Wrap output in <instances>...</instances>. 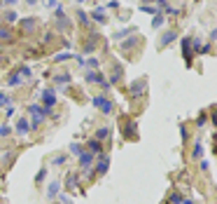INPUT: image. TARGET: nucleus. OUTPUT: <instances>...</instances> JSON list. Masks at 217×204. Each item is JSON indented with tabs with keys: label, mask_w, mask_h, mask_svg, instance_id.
<instances>
[{
	"label": "nucleus",
	"mask_w": 217,
	"mask_h": 204,
	"mask_svg": "<svg viewBox=\"0 0 217 204\" xmlns=\"http://www.w3.org/2000/svg\"><path fill=\"white\" fill-rule=\"evenodd\" d=\"M101 150H103V145H101V141H98V139H91V141H89V152H94V155H98Z\"/></svg>",
	"instance_id": "nucleus-6"
},
{
	"label": "nucleus",
	"mask_w": 217,
	"mask_h": 204,
	"mask_svg": "<svg viewBox=\"0 0 217 204\" xmlns=\"http://www.w3.org/2000/svg\"><path fill=\"white\" fill-rule=\"evenodd\" d=\"M63 162H65V155H56V157H54V162H52V164H54V167H61Z\"/></svg>",
	"instance_id": "nucleus-20"
},
{
	"label": "nucleus",
	"mask_w": 217,
	"mask_h": 204,
	"mask_svg": "<svg viewBox=\"0 0 217 204\" xmlns=\"http://www.w3.org/2000/svg\"><path fill=\"white\" fill-rule=\"evenodd\" d=\"M136 40H138V35H131L126 42H122V49H129V47H133V45H136Z\"/></svg>",
	"instance_id": "nucleus-15"
},
{
	"label": "nucleus",
	"mask_w": 217,
	"mask_h": 204,
	"mask_svg": "<svg viewBox=\"0 0 217 204\" xmlns=\"http://www.w3.org/2000/svg\"><path fill=\"white\" fill-rule=\"evenodd\" d=\"M201 155H203V148H201L199 143H196V145H194V150H191V157H194V160H199Z\"/></svg>",
	"instance_id": "nucleus-17"
},
{
	"label": "nucleus",
	"mask_w": 217,
	"mask_h": 204,
	"mask_svg": "<svg viewBox=\"0 0 217 204\" xmlns=\"http://www.w3.org/2000/svg\"><path fill=\"white\" fill-rule=\"evenodd\" d=\"M24 26H26V31H33V28H35V19H26Z\"/></svg>",
	"instance_id": "nucleus-25"
},
{
	"label": "nucleus",
	"mask_w": 217,
	"mask_h": 204,
	"mask_svg": "<svg viewBox=\"0 0 217 204\" xmlns=\"http://www.w3.org/2000/svg\"><path fill=\"white\" fill-rule=\"evenodd\" d=\"M56 82H59V85H68V82H70V75H68V73H65V75H59V78H56Z\"/></svg>",
	"instance_id": "nucleus-21"
},
{
	"label": "nucleus",
	"mask_w": 217,
	"mask_h": 204,
	"mask_svg": "<svg viewBox=\"0 0 217 204\" xmlns=\"http://www.w3.org/2000/svg\"><path fill=\"white\" fill-rule=\"evenodd\" d=\"M126 35H129V28H126V31H119V33H114L117 40H122V38H126Z\"/></svg>",
	"instance_id": "nucleus-30"
},
{
	"label": "nucleus",
	"mask_w": 217,
	"mask_h": 204,
	"mask_svg": "<svg viewBox=\"0 0 217 204\" xmlns=\"http://www.w3.org/2000/svg\"><path fill=\"white\" fill-rule=\"evenodd\" d=\"M61 202H63V204H72V199H70V197H65V195H61Z\"/></svg>",
	"instance_id": "nucleus-33"
},
{
	"label": "nucleus",
	"mask_w": 217,
	"mask_h": 204,
	"mask_svg": "<svg viewBox=\"0 0 217 204\" xmlns=\"http://www.w3.org/2000/svg\"><path fill=\"white\" fill-rule=\"evenodd\" d=\"M28 115H33V127H40V124H42V120L49 115V108L30 106V108H28Z\"/></svg>",
	"instance_id": "nucleus-1"
},
{
	"label": "nucleus",
	"mask_w": 217,
	"mask_h": 204,
	"mask_svg": "<svg viewBox=\"0 0 217 204\" xmlns=\"http://www.w3.org/2000/svg\"><path fill=\"white\" fill-rule=\"evenodd\" d=\"M26 2H28V5H35V2H37V0H26Z\"/></svg>",
	"instance_id": "nucleus-35"
},
{
	"label": "nucleus",
	"mask_w": 217,
	"mask_h": 204,
	"mask_svg": "<svg viewBox=\"0 0 217 204\" xmlns=\"http://www.w3.org/2000/svg\"><path fill=\"white\" fill-rule=\"evenodd\" d=\"M91 162H94V152H82V155H79V167H82V171H87V169L91 167Z\"/></svg>",
	"instance_id": "nucleus-5"
},
{
	"label": "nucleus",
	"mask_w": 217,
	"mask_h": 204,
	"mask_svg": "<svg viewBox=\"0 0 217 204\" xmlns=\"http://www.w3.org/2000/svg\"><path fill=\"white\" fill-rule=\"evenodd\" d=\"M77 2H87V0H77Z\"/></svg>",
	"instance_id": "nucleus-36"
},
{
	"label": "nucleus",
	"mask_w": 217,
	"mask_h": 204,
	"mask_svg": "<svg viewBox=\"0 0 217 204\" xmlns=\"http://www.w3.org/2000/svg\"><path fill=\"white\" fill-rule=\"evenodd\" d=\"M142 12H147V14H156V12H159V9H154V7H149V5H142Z\"/></svg>",
	"instance_id": "nucleus-26"
},
{
	"label": "nucleus",
	"mask_w": 217,
	"mask_h": 204,
	"mask_svg": "<svg viewBox=\"0 0 217 204\" xmlns=\"http://www.w3.org/2000/svg\"><path fill=\"white\" fill-rule=\"evenodd\" d=\"M42 101H44V108H49L52 110L54 108V103H56V94H54V89H47L42 94Z\"/></svg>",
	"instance_id": "nucleus-4"
},
{
	"label": "nucleus",
	"mask_w": 217,
	"mask_h": 204,
	"mask_svg": "<svg viewBox=\"0 0 217 204\" xmlns=\"http://www.w3.org/2000/svg\"><path fill=\"white\" fill-rule=\"evenodd\" d=\"M87 82H98V85H103V89H110V82L103 78V73H87Z\"/></svg>",
	"instance_id": "nucleus-2"
},
{
	"label": "nucleus",
	"mask_w": 217,
	"mask_h": 204,
	"mask_svg": "<svg viewBox=\"0 0 217 204\" xmlns=\"http://www.w3.org/2000/svg\"><path fill=\"white\" fill-rule=\"evenodd\" d=\"M19 78H21V80L30 78V68H21V71H19Z\"/></svg>",
	"instance_id": "nucleus-22"
},
{
	"label": "nucleus",
	"mask_w": 217,
	"mask_h": 204,
	"mask_svg": "<svg viewBox=\"0 0 217 204\" xmlns=\"http://www.w3.org/2000/svg\"><path fill=\"white\" fill-rule=\"evenodd\" d=\"M21 82V78H19V73H14V75H9V85L14 87V85H19Z\"/></svg>",
	"instance_id": "nucleus-23"
},
{
	"label": "nucleus",
	"mask_w": 217,
	"mask_h": 204,
	"mask_svg": "<svg viewBox=\"0 0 217 204\" xmlns=\"http://www.w3.org/2000/svg\"><path fill=\"white\" fill-rule=\"evenodd\" d=\"M142 89H145V82H136V85H133V96H140Z\"/></svg>",
	"instance_id": "nucleus-14"
},
{
	"label": "nucleus",
	"mask_w": 217,
	"mask_h": 204,
	"mask_svg": "<svg viewBox=\"0 0 217 204\" xmlns=\"http://www.w3.org/2000/svg\"><path fill=\"white\" fill-rule=\"evenodd\" d=\"M161 24H164V14H161V12H156V14H154V19H152V26H154V28H159Z\"/></svg>",
	"instance_id": "nucleus-13"
},
{
	"label": "nucleus",
	"mask_w": 217,
	"mask_h": 204,
	"mask_svg": "<svg viewBox=\"0 0 217 204\" xmlns=\"http://www.w3.org/2000/svg\"><path fill=\"white\" fill-rule=\"evenodd\" d=\"M189 47H191V40H189V38H184V40H182V52H184L187 63H189V59H191V49H189Z\"/></svg>",
	"instance_id": "nucleus-8"
},
{
	"label": "nucleus",
	"mask_w": 217,
	"mask_h": 204,
	"mask_svg": "<svg viewBox=\"0 0 217 204\" xmlns=\"http://www.w3.org/2000/svg\"><path fill=\"white\" fill-rule=\"evenodd\" d=\"M77 17H79V21H82V24H84V26H87V24H89V17H87V14H84V12H79Z\"/></svg>",
	"instance_id": "nucleus-29"
},
{
	"label": "nucleus",
	"mask_w": 217,
	"mask_h": 204,
	"mask_svg": "<svg viewBox=\"0 0 217 204\" xmlns=\"http://www.w3.org/2000/svg\"><path fill=\"white\" fill-rule=\"evenodd\" d=\"M107 167H110V160H107V157H103V160L96 164V171H98V174H105V171H107Z\"/></svg>",
	"instance_id": "nucleus-10"
},
{
	"label": "nucleus",
	"mask_w": 217,
	"mask_h": 204,
	"mask_svg": "<svg viewBox=\"0 0 217 204\" xmlns=\"http://www.w3.org/2000/svg\"><path fill=\"white\" fill-rule=\"evenodd\" d=\"M70 152H75V155H82V145H79V143H72V145H70Z\"/></svg>",
	"instance_id": "nucleus-24"
},
{
	"label": "nucleus",
	"mask_w": 217,
	"mask_h": 204,
	"mask_svg": "<svg viewBox=\"0 0 217 204\" xmlns=\"http://www.w3.org/2000/svg\"><path fill=\"white\" fill-rule=\"evenodd\" d=\"M5 113H7V117H12V115H14V106H12V103H7V110H5Z\"/></svg>",
	"instance_id": "nucleus-32"
},
{
	"label": "nucleus",
	"mask_w": 217,
	"mask_h": 204,
	"mask_svg": "<svg viewBox=\"0 0 217 204\" xmlns=\"http://www.w3.org/2000/svg\"><path fill=\"white\" fill-rule=\"evenodd\" d=\"M59 190H61V183L56 181V183H52V186H49V190H47V197H49V199H52V197H56V195H59Z\"/></svg>",
	"instance_id": "nucleus-9"
},
{
	"label": "nucleus",
	"mask_w": 217,
	"mask_h": 204,
	"mask_svg": "<svg viewBox=\"0 0 217 204\" xmlns=\"http://www.w3.org/2000/svg\"><path fill=\"white\" fill-rule=\"evenodd\" d=\"M0 7H2V0H0Z\"/></svg>",
	"instance_id": "nucleus-37"
},
{
	"label": "nucleus",
	"mask_w": 217,
	"mask_h": 204,
	"mask_svg": "<svg viewBox=\"0 0 217 204\" xmlns=\"http://www.w3.org/2000/svg\"><path fill=\"white\" fill-rule=\"evenodd\" d=\"M68 186H70V188L77 186V176H75V174H72V176H68Z\"/></svg>",
	"instance_id": "nucleus-28"
},
{
	"label": "nucleus",
	"mask_w": 217,
	"mask_h": 204,
	"mask_svg": "<svg viewBox=\"0 0 217 204\" xmlns=\"http://www.w3.org/2000/svg\"><path fill=\"white\" fill-rule=\"evenodd\" d=\"M9 132H12V127H7V124H2V127H0V136H7Z\"/></svg>",
	"instance_id": "nucleus-27"
},
{
	"label": "nucleus",
	"mask_w": 217,
	"mask_h": 204,
	"mask_svg": "<svg viewBox=\"0 0 217 204\" xmlns=\"http://www.w3.org/2000/svg\"><path fill=\"white\" fill-rule=\"evenodd\" d=\"M28 129H30L28 120H26V117H21V120L17 122V132H19V134H28Z\"/></svg>",
	"instance_id": "nucleus-7"
},
{
	"label": "nucleus",
	"mask_w": 217,
	"mask_h": 204,
	"mask_svg": "<svg viewBox=\"0 0 217 204\" xmlns=\"http://www.w3.org/2000/svg\"><path fill=\"white\" fill-rule=\"evenodd\" d=\"M94 106L96 108H101V110H103V113H112V101H107V99H103V96H96L94 99Z\"/></svg>",
	"instance_id": "nucleus-3"
},
{
	"label": "nucleus",
	"mask_w": 217,
	"mask_h": 204,
	"mask_svg": "<svg viewBox=\"0 0 217 204\" xmlns=\"http://www.w3.org/2000/svg\"><path fill=\"white\" fill-rule=\"evenodd\" d=\"M175 38H177V35H175L173 31H168V33H166V35L161 38V42H159V47H166V45H168V42H173Z\"/></svg>",
	"instance_id": "nucleus-11"
},
{
	"label": "nucleus",
	"mask_w": 217,
	"mask_h": 204,
	"mask_svg": "<svg viewBox=\"0 0 217 204\" xmlns=\"http://www.w3.org/2000/svg\"><path fill=\"white\" fill-rule=\"evenodd\" d=\"M44 5H47V9H52V7H59V5H56V0H44Z\"/></svg>",
	"instance_id": "nucleus-31"
},
{
	"label": "nucleus",
	"mask_w": 217,
	"mask_h": 204,
	"mask_svg": "<svg viewBox=\"0 0 217 204\" xmlns=\"http://www.w3.org/2000/svg\"><path fill=\"white\" fill-rule=\"evenodd\" d=\"M91 17L96 19V21H105V7H98V9H94V14Z\"/></svg>",
	"instance_id": "nucleus-12"
},
{
	"label": "nucleus",
	"mask_w": 217,
	"mask_h": 204,
	"mask_svg": "<svg viewBox=\"0 0 217 204\" xmlns=\"http://www.w3.org/2000/svg\"><path fill=\"white\" fill-rule=\"evenodd\" d=\"M107 134H110V129H107V127H103V129H98V132H96V139H98V141H101V139H107Z\"/></svg>",
	"instance_id": "nucleus-18"
},
{
	"label": "nucleus",
	"mask_w": 217,
	"mask_h": 204,
	"mask_svg": "<svg viewBox=\"0 0 217 204\" xmlns=\"http://www.w3.org/2000/svg\"><path fill=\"white\" fill-rule=\"evenodd\" d=\"M44 176H47V167L37 171V176H35V183H42V181H44Z\"/></svg>",
	"instance_id": "nucleus-19"
},
{
	"label": "nucleus",
	"mask_w": 217,
	"mask_h": 204,
	"mask_svg": "<svg viewBox=\"0 0 217 204\" xmlns=\"http://www.w3.org/2000/svg\"><path fill=\"white\" fill-rule=\"evenodd\" d=\"M5 5H17V0H2Z\"/></svg>",
	"instance_id": "nucleus-34"
},
{
	"label": "nucleus",
	"mask_w": 217,
	"mask_h": 204,
	"mask_svg": "<svg viewBox=\"0 0 217 204\" xmlns=\"http://www.w3.org/2000/svg\"><path fill=\"white\" fill-rule=\"evenodd\" d=\"M17 17H19L17 12H14V9H9L7 14H5V21H9V24H14V21H17Z\"/></svg>",
	"instance_id": "nucleus-16"
}]
</instances>
